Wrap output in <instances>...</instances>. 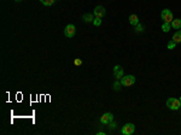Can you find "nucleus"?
Returning <instances> with one entry per match:
<instances>
[{"mask_svg": "<svg viewBox=\"0 0 181 135\" xmlns=\"http://www.w3.org/2000/svg\"><path fill=\"white\" fill-rule=\"evenodd\" d=\"M165 104H167V108L173 111H176L181 108V101L180 99H176V98H169Z\"/></svg>", "mask_w": 181, "mask_h": 135, "instance_id": "obj_1", "label": "nucleus"}, {"mask_svg": "<svg viewBox=\"0 0 181 135\" xmlns=\"http://www.w3.org/2000/svg\"><path fill=\"white\" fill-rule=\"evenodd\" d=\"M134 82H135V76L133 75H126L121 79V83H122L123 87H131L134 85Z\"/></svg>", "mask_w": 181, "mask_h": 135, "instance_id": "obj_2", "label": "nucleus"}, {"mask_svg": "<svg viewBox=\"0 0 181 135\" xmlns=\"http://www.w3.org/2000/svg\"><path fill=\"white\" fill-rule=\"evenodd\" d=\"M161 17H162V19H163V22H167V23H171L173 22V13H171V11L170 10H168V9H164L163 11H162V13H161Z\"/></svg>", "mask_w": 181, "mask_h": 135, "instance_id": "obj_3", "label": "nucleus"}, {"mask_svg": "<svg viewBox=\"0 0 181 135\" xmlns=\"http://www.w3.org/2000/svg\"><path fill=\"white\" fill-rule=\"evenodd\" d=\"M75 34H76V28L74 24H68L64 29V35L67 38H73L75 36Z\"/></svg>", "mask_w": 181, "mask_h": 135, "instance_id": "obj_4", "label": "nucleus"}, {"mask_svg": "<svg viewBox=\"0 0 181 135\" xmlns=\"http://www.w3.org/2000/svg\"><path fill=\"white\" fill-rule=\"evenodd\" d=\"M134 130H135V125L133 123H127V124L123 125V128L121 131H122L123 135H131V134L134 133Z\"/></svg>", "mask_w": 181, "mask_h": 135, "instance_id": "obj_5", "label": "nucleus"}, {"mask_svg": "<svg viewBox=\"0 0 181 135\" xmlns=\"http://www.w3.org/2000/svg\"><path fill=\"white\" fill-rule=\"evenodd\" d=\"M112 119H113V115H112L111 112H106V113H104V115L100 117V123H103V124H109L110 122H112Z\"/></svg>", "mask_w": 181, "mask_h": 135, "instance_id": "obj_6", "label": "nucleus"}, {"mask_svg": "<svg viewBox=\"0 0 181 135\" xmlns=\"http://www.w3.org/2000/svg\"><path fill=\"white\" fill-rule=\"evenodd\" d=\"M105 13H106V10H105V7L104 6H97L96 9H94V16L96 17H99V18H103L104 16H105Z\"/></svg>", "mask_w": 181, "mask_h": 135, "instance_id": "obj_7", "label": "nucleus"}, {"mask_svg": "<svg viewBox=\"0 0 181 135\" xmlns=\"http://www.w3.org/2000/svg\"><path fill=\"white\" fill-rule=\"evenodd\" d=\"M173 41H175L176 44H181V29L177 30L176 33H174V35H173Z\"/></svg>", "mask_w": 181, "mask_h": 135, "instance_id": "obj_8", "label": "nucleus"}, {"mask_svg": "<svg viewBox=\"0 0 181 135\" xmlns=\"http://www.w3.org/2000/svg\"><path fill=\"white\" fill-rule=\"evenodd\" d=\"M129 23H131L133 27L138 25V24H139V17H138L136 15H131V16H129Z\"/></svg>", "mask_w": 181, "mask_h": 135, "instance_id": "obj_9", "label": "nucleus"}, {"mask_svg": "<svg viewBox=\"0 0 181 135\" xmlns=\"http://www.w3.org/2000/svg\"><path fill=\"white\" fill-rule=\"evenodd\" d=\"M82 19H83L86 23L93 22V19H94V15H93V13H85V15L82 16Z\"/></svg>", "mask_w": 181, "mask_h": 135, "instance_id": "obj_10", "label": "nucleus"}, {"mask_svg": "<svg viewBox=\"0 0 181 135\" xmlns=\"http://www.w3.org/2000/svg\"><path fill=\"white\" fill-rule=\"evenodd\" d=\"M170 24H171V28H174V29H177V30L181 29V19H173V22Z\"/></svg>", "mask_w": 181, "mask_h": 135, "instance_id": "obj_11", "label": "nucleus"}, {"mask_svg": "<svg viewBox=\"0 0 181 135\" xmlns=\"http://www.w3.org/2000/svg\"><path fill=\"white\" fill-rule=\"evenodd\" d=\"M170 29H171V24H170V23H167V22H164V23L162 24V30H163L164 33H168Z\"/></svg>", "mask_w": 181, "mask_h": 135, "instance_id": "obj_12", "label": "nucleus"}, {"mask_svg": "<svg viewBox=\"0 0 181 135\" xmlns=\"http://www.w3.org/2000/svg\"><path fill=\"white\" fill-rule=\"evenodd\" d=\"M115 77H116L117 80L122 79V77H123V70H122V69H118L117 71H115Z\"/></svg>", "mask_w": 181, "mask_h": 135, "instance_id": "obj_13", "label": "nucleus"}, {"mask_svg": "<svg viewBox=\"0 0 181 135\" xmlns=\"http://www.w3.org/2000/svg\"><path fill=\"white\" fill-rule=\"evenodd\" d=\"M40 3L45 6H51L54 4V0H40Z\"/></svg>", "mask_w": 181, "mask_h": 135, "instance_id": "obj_14", "label": "nucleus"}, {"mask_svg": "<svg viewBox=\"0 0 181 135\" xmlns=\"http://www.w3.org/2000/svg\"><path fill=\"white\" fill-rule=\"evenodd\" d=\"M93 24H94L96 27H99V25H102V18H99V17H96V18L93 19Z\"/></svg>", "mask_w": 181, "mask_h": 135, "instance_id": "obj_15", "label": "nucleus"}, {"mask_svg": "<svg viewBox=\"0 0 181 135\" xmlns=\"http://www.w3.org/2000/svg\"><path fill=\"white\" fill-rule=\"evenodd\" d=\"M175 46H176V42H175V41H173V40H171V41H169V42H168V50H174V48H175Z\"/></svg>", "mask_w": 181, "mask_h": 135, "instance_id": "obj_16", "label": "nucleus"}, {"mask_svg": "<svg viewBox=\"0 0 181 135\" xmlns=\"http://www.w3.org/2000/svg\"><path fill=\"white\" fill-rule=\"evenodd\" d=\"M121 86H122V83H121V82H118V81H116L115 83H113V89L115 90H119V88H121Z\"/></svg>", "mask_w": 181, "mask_h": 135, "instance_id": "obj_17", "label": "nucleus"}, {"mask_svg": "<svg viewBox=\"0 0 181 135\" xmlns=\"http://www.w3.org/2000/svg\"><path fill=\"white\" fill-rule=\"evenodd\" d=\"M135 27H136L135 31H138V33H140V31H144V27H142L141 24H138V25H135Z\"/></svg>", "mask_w": 181, "mask_h": 135, "instance_id": "obj_18", "label": "nucleus"}, {"mask_svg": "<svg viewBox=\"0 0 181 135\" xmlns=\"http://www.w3.org/2000/svg\"><path fill=\"white\" fill-rule=\"evenodd\" d=\"M74 64H75V65H81V64H82V60H81V59H75V60H74Z\"/></svg>", "mask_w": 181, "mask_h": 135, "instance_id": "obj_19", "label": "nucleus"}, {"mask_svg": "<svg viewBox=\"0 0 181 135\" xmlns=\"http://www.w3.org/2000/svg\"><path fill=\"white\" fill-rule=\"evenodd\" d=\"M109 124H110V125H109V127H110V128H111V129H112V128H116V124H115V122H110V123H109Z\"/></svg>", "mask_w": 181, "mask_h": 135, "instance_id": "obj_20", "label": "nucleus"}, {"mask_svg": "<svg viewBox=\"0 0 181 135\" xmlns=\"http://www.w3.org/2000/svg\"><path fill=\"white\" fill-rule=\"evenodd\" d=\"M118 69H121V66H119V65H116V66L113 68V73H115V71H117Z\"/></svg>", "mask_w": 181, "mask_h": 135, "instance_id": "obj_21", "label": "nucleus"}, {"mask_svg": "<svg viewBox=\"0 0 181 135\" xmlns=\"http://www.w3.org/2000/svg\"><path fill=\"white\" fill-rule=\"evenodd\" d=\"M16 1H17V3H19V1H22V0H16Z\"/></svg>", "mask_w": 181, "mask_h": 135, "instance_id": "obj_22", "label": "nucleus"}, {"mask_svg": "<svg viewBox=\"0 0 181 135\" xmlns=\"http://www.w3.org/2000/svg\"><path fill=\"white\" fill-rule=\"evenodd\" d=\"M180 101H181V96H180Z\"/></svg>", "mask_w": 181, "mask_h": 135, "instance_id": "obj_23", "label": "nucleus"}]
</instances>
